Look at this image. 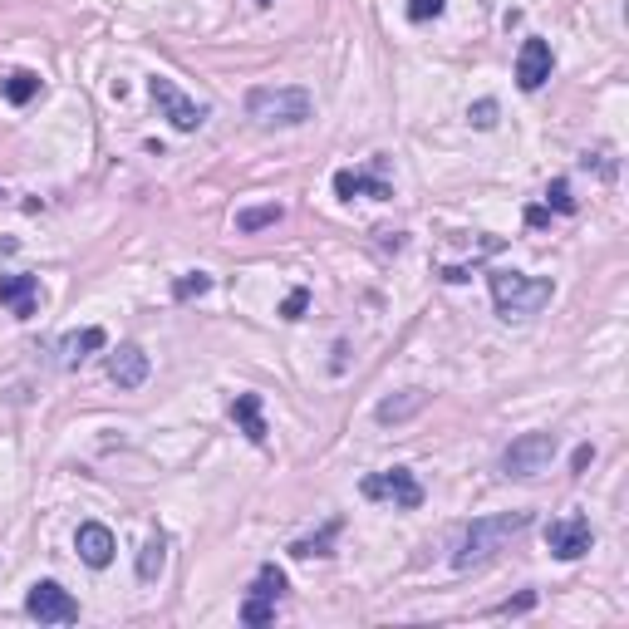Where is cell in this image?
Returning a JSON list of instances; mask_svg holds the SVG:
<instances>
[{"label": "cell", "mask_w": 629, "mask_h": 629, "mask_svg": "<svg viewBox=\"0 0 629 629\" xmlns=\"http://www.w3.org/2000/svg\"><path fill=\"white\" fill-rule=\"evenodd\" d=\"M531 526V512H497V516H477L467 531H462L458 551H453V571H477L487 566L507 541H516L521 531Z\"/></svg>", "instance_id": "cell-1"}, {"label": "cell", "mask_w": 629, "mask_h": 629, "mask_svg": "<svg viewBox=\"0 0 629 629\" xmlns=\"http://www.w3.org/2000/svg\"><path fill=\"white\" fill-rule=\"evenodd\" d=\"M487 286H492V305H497L502 320H531L556 295V286L546 276H526V271H492Z\"/></svg>", "instance_id": "cell-2"}, {"label": "cell", "mask_w": 629, "mask_h": 629, "mask_svg": "<svg viewBox=\"0 0 629 629\" xmlns=\"http://www.w3.org/2000/svg\"><path fill=\"white\" fill-rule=\"evenodd\" d=\"M310 114H315V99L305 89H286V84L271 89V84H261V89L246 94V118L261 123V128H300Z\"/></svg>", "instance_id": "cell-3"}, {"label": "cell", "mask_w": 629, "mask_h": 629, "mask_svg": "<svg viewBox=\"0 0 629 629\" xmlns=\"http://www.w3.org/2000/svg\"><path fill=\"white\" fill-rule=\"evenodd\" d=\"M556 453H561L556 433H521L512 448L502 453V472H507V477H516V482H531V477L551 472Z\"/></svg>", "instance_id": "cell-4"}, {"label": "cell", "mask_w": 629, "mask_h": 629, "mask_svg": "<svg viewBox=\"0 0 629 629\" xmlns=\"http://www.w3.org/2000/svg\"><path fill=\"white\" fill-rule=\"evenodd\" d=\"M359 492H364L369 502H394L399 512H413V507H423V487H418V477H413L408 467L369 472V477L359 482Z\"/></svg>", "instance_id": "cell-5"}, {"label": "cell", "mask_w": 629, "mask_h": 629, "mask_svg": "<svg viewBox=\"0 0 629 629\" xmlns=\"http://www.w3.org/2000/svg\"><path fill=\"white\" fill-rule=\"evenodd\" d=\"M25 615L40 625H74L79 620V600L59 585V580H35L25 595Z\"/></svg>", "instance_id": "cell-6"}, {"label": "cell", "mask_w": 629, "mask_h": 629, "mask_svg": "<svg viewBox=\"0 0 629 629\" xmlns=\"http://www.w3.org/2000/svg\"><path fill=\"white\" fill-rule=\"evenodd\" d=\"M148 94H153V104L163 109V118H168L177 133H192V128H202L207 123V104H197V99H187L172 79H163V74H153L148 79Z\"/></svg>", "instance_id": "cell-7"}, {"label": "cell", "mask_w": 629, "mask_h": 629, "mask_svg": "<svg viewBox=\"0 0 629 629\" xmlns=\"http://www.w3.org/2000/svg\"><path fill=\"white\" fill-rule=\"evenodd\" d=\"M546 546H551L556 561H580V556L595 546V531H590L585 516H561V521L546 526Z\"/></svg>", "instance_id": "cell-8"}, {"label": "cell", "mask_w": 629, "mask_h": 629, "mask_svg": "<svg viewBox=\"0 0 629 629\" xmlns=\"http://www.w3.org/2000/svg\"><path fill=\"white\" fill-rule=\"evenodd\" d=\"M551 69H556V55H551L546 40H526V45H521V55H516V84H521L526 94H536V89L551 79Z\"/></svg>", "instance_id": "cell-9"}, {"label": "cell", "mask_w": 629, "mask_h": 629, "mask_svg": "<svg viewBox=\"0 0 629 629\" xmlns=\"http://www.w3.org/2000/svg\"><path fill=\"white\" fill-rule=\"evenodd\" d=\"M74 551H79V561L84 566H94V571H104L109 561H114V531L104 526V521H84L79 531H74Z\"/></svg>", "instance_id": "cell-10"}, {"label": "cell", "mask_w": 629, "mask_h": 629, "mask_svg": "<svg viewBox=\"0 0 629 629\" xmlns=\"http://www.w3.org/2000/svg\"><path fill=\"white\" fill-rule=\"evenodd\" d=\"M109 379L118 389H143L148 384V354L138 344H118L114 359H109Z\"/></svg>", "instance_id": "cell-11"}, {"label": "cell", "mask_w": 629, "mask_h": 629, "mask_svg": "<svg viewBox=\"0 0 629 629\" xmlns=\"http://www.w3.org/2000/svg\"><path fill=\"white\" fill-rule=\"evenodd\" d=\"M0 305H10V315L30 320L40 310V276H0Z\"/></svg>", "instance_id": "cell-12"}, {"label": "cell", "mask_w": 629, "mask_h": 629, "mask_svg": "<svg viewBox=\"0 0 629 629\" xmlns=\"http://www.w3.org/2000/svg\"><path fill=\"white\" fill-rule=\"evenodd\" d=\"M423 403H428V394H423V389H403V394H389V399H379L374 418H379L384 428H399V423H408L413 413H423Z\"/></svg>", "instance_id": "cell-13"}, {"label": "cell", "mask_w": 629, "mask_h": 629, "mask_svg": "<svg viewBox=\"0 0 629 629\" xmlns=\"http://www.w3.org/2000/svg\"><path fill=\"white\" fill-rule=\"evenodd\" d=\"M231 418L241 423V433L251 443H266V418H261V394H236L231 399Z\"/></svg>", "instance_id": "cell-14"}, {"label": "cell", "mask_w": 629, "mask_h": 629, "mask_svg": "<svg viewBox=\"0 0 629 629\" xmlns=\"http://www.w3.org/2000/svg\"><path fill=\"white\" fill-rule=\"evenodd\" d=\"M335 192H340V197H359V192H369V197H379V202H384V197H394V192H389V182H379V177H364V172H335Z\"/></svg>", "instance_id": "cell-15"}, {"label": "cell", "mask_w": 629, "mask_h": 629, "mask_svg": "<svg viewBox=\"0 0 629 629\" xmlns=\"http://www.w3.org/2000/svg\"><path fill=\"white\" fill-rule=\"evenodd\" d=\"M104 344H109V335H104L99 325H89V330L69 335V340L59 344V349H64V364H84V359H89L94 349H104Z\"/></svg>", "instance_id": "cell-16"}, {"label": "cell", "mask_w": 629, "mask_h": 629, "mask_svg": "<svg viewBox=\"0 0 629 629\" xmlns=\"http://www.w3.org/2000/svg\"><path fill=\"white\" fill-rule=\"evenodd\" d=\"M0 94H5L10 104H30V99L40 94V74H35V69H10V74L0 79Z\"/></svg>", "instance_id": "cell-17"}, {"label": "cell", "mask_w": 629, "mask_h": 629, "mask_svg": "<svg viewBox=\"0 0 629 629\" xmlns=\"http://www.w3.org/2000/svg\"><path fill=\"white\" fill-rule=\"evenodd\" d=\"M163 566H168V536L158 531V536L143 546V556H138V580H158Z\"/></svg>", "instance_id": "cell-18"}, {"label": "cell", "mask_w": 629, "mask_h": 629, "mask_svg": "<svg viewBox=\"0 0 629 629\" xmlns=\"http://www.w3.org/2000/svg\"><path fill=\"white\" fill-rule=\"evenodd\" d=\"M281 217H286V207H281V202H271V207H246V212H236V231L276 227Z\"/></svg>", "instance_id": "cell-19"}, {"label": "cell", "mask_w": 629, "mask_h": 629, "mask_svg": "<svg viewBox=\"0 0 629 629\" xmlns=\"http://www.w3.org/2000/svg\"><path fill=\"white\" fill-rule=\"evenodd\" d=\"M340 536V521H330L320 536H305V541H295L290 546V556H300V561H310V556H330V541Z\"/></svg>", "instance_id": "cell-20"}, {"label": "cell", "mask_w": 629, "mask_h": 629, "mask_svg": "<svg viewBox=\"0 0 629 629\" xmlns=\"http://www.w3.org/2000/svg\"><path fill=\"white\" fill-rule=\"evenodd\" d=\"M251 590H256V595H266V600H281V595H286V571H281V566H261Z\"/></svg>", "instance_id": "cell-21"}, {"label": "cell", "mask_w": 629, "mask_h": 629, "mask_svg": "<svg viewBox=\"0 0 629 629\" xmlns=\"http://www.w3.org/2000/svg\"><path fill=\"white\" fill-rule=\"evenodd\" d=\"M241 620H246V625H271V620H276V600H266V595L251 590V600L241 605Z\"/></svg>", "instance_id": "cell-22"}, {"label": "cell", "mask_w": 629, "mask_h": 629, "mask_svg": "<svg viewBox=\"0 0 629 629\" xmlns=\"http://www.w3.org/2000/svg\"><path fill=\"white\" fill-rule=\"evenodd\" d=\"M207 290H212V276H207V271H187V276L172 286V295H177V300H192V295H207Z\"/></svg>", "instance_id": "cell-23"}, {"label": "cell", "mask_w": 629, "mask_h": 629, "mask_svg": "<svg viewBox=\"0 0 629 629\" xmlns=\"http://www.w3.org/2000/svg\"><path fill=\"white\" fill-rule=\"evenodd\" d=\"M305 305H310V290L295 286L286 300H281V320H300V315H305Z\"/></svg>", "instance_id": "cell-24"}, {"label": "cell", "mask_w": 629, "mask_h": 629, "mask_svg": "<svg viewBox=\"0 0 629 629\" xmlns=\"http://www.w3.org/2000/svg\"><path fill=\"white\" fill-rule=\"evenodd\" d=\"M443 15V0H408V20H438Z\"/></svg>", "instance_id": "cell-25"}, {"label": "cell", "mask_w": 629, "mask_h": 629, "mask_svg": "<svg viewBox=\"0 0 629 629\" xmlns=\"http://www.w3.org/2000/svg\"><path fill=\"white\" fill-rule=\"evenodd\" d=\"M467 118H472L477 128H492V123H497V104H492V99H477V104L467 109Z\"/></svg>", "instance_id": "cell-26"}, {"label": "cell", "mask_w": 629, "mask_h": 629, "mask_svg": "<svg viewBox=\"0 0 629 629\" xmlns=\"http://www.w3.org/2000/svg\"><path fill=\"white\" fill-rule=\"evenodd\" d=\"M546 197H551V207H556V212H575L571 187H566V182H551V192H546Z\"/></svg>", "instance_id": "cell-27"}, {"label": "cell", "mask_w": 629, "mask_h": 629, "mask_svg": "<svg viewBox=\"0 0 629 629\" xmlns=\"http://www.w3.org/2000/svg\"><path fill=\"white\" fill-rule=\"evenodd\" d=\"M536 605V595H516V600H507V605H497V615H526Z\"/></svg>", "instance_id": "cell-28"}, {"label": "cell", "mask_w": 629, "mask_h": 629, "mask_svg": "<svg viewBox=\"0 0 629 629\" xmlns=\"http://www.w3.org/2000/svg\"><path fill=\"white\" fill-rule=\"evenodd\" d=\"M590 462H595V448H590V443H585V448H575V458H571V467H575V472H585Z\"/></svg>", "instance_id": "cell-29"}, {"label": "cell", "mask_w": 629, "mask_h": 629, "mask_svg": "<svg viewBox=\"0 0 629 629\" xmlns=\"http://www.w3.org/2000/svg\"><path fill=\"white\" fill-rule=\"evenodd\" d=\"M256 5H271V0H256Z\"/></svg>", "instance_id": "cell-30"}]
</instances>
